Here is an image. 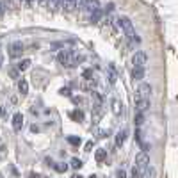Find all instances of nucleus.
Instances as JSON below:
<instances>
[{"instance_id":"f257e3e1","label":"nucleus","mask_w":178,"mask_h":178,"mask_svg":"<svg viewBox=\"0 0 178 178\" xmlns=\"http://www.w3.org/2000/svg\"><path fill=\"white\" fill-rule=\"evenodd\" d=\"M116 23L119 25V29L125 32V36H127V39H128V41H132V43H141V37L135 34L134 25H132V22H130L127 16H119V18L116 20Z\"/></svg>"},{"instance_id":"f03ea898","label":"nucleus","mask_w":178,"mask_h":178,"mask_svg":"<svg viewBox=\"0 0 178 178\" xmlns=\"http://www.w3.org/2000/svg\"><path fill=\"white\" fill-rule=\"evenodd\" d=\"M135 166L139 167V169H142V171L150 166V155H148L144 150H141L139 153L135 155Z\"/></svg>"},{"instance_id":"7ed1b4c3","label":"nucleus","mask_w":178,"mask_h":178,"mask_svg":"<svg viewBox=\"0 0 178 178\" xmlns=\"http://www.w3.org/2000/svg\"><path fill=\"white\" fill-rule=\"evenodd\" d=\"M148 62V55L146 52H142V50H137L134 54V57H132V64H134V68H144V64Z\"/></svg>"},{"instance_id":"20e7f679","label":"nucleus","mask_w":178,"mask_h":178,"mask_svg":"<svg viewBox=\"0 0 178 178\" xmlns=\"http://www.w3.org/2000/svg\"><path fill=\"white\" fill-rule=\"evenodd\" d=\"M71 57H73V50H62L57 55V61L62 66H71Z\"/></svg>"},{"instance_id":"39448f33","label":"nucleus","mask_w":178,"mask_h":178,"mask_svg":"<svg viewBox=\"0 0 178 178\" xmlns=\"http://www.w3.org/2000/svg\"><path fill=\"white\" fill-rule=\"evenodd\" d=\"M23 43H20V41H14V43L9 45V57H12V59H16V57H20L22 54H23Z\"/></svg>"},{"instance_id":"423d86ee","label":"nucleus","mask_w":178,"mask_h":178,"mask_svg":"<svg viewBox=\"0 0 178 178\" xmlns=\"http://www.w3.org/2000/svg\"><path fill=\"white\" fill-rule=\"evenodd\" d=\"M134 103H135V107H137V111L142 112V111H146L148 107H150V98H142V96H139V94H135L134 96Z\"/></svg>"},{"instance_id":"0eeeda50","label":"nucleus","mask_w":178,"mask_h":178,"mask_svg":"<svg viewBox=\"0 0 178 178\" xmlns=\"http://www.w3.org/2000/svg\"><path fill=\"white\" fill-rule=\"evenodd\" d=\"M135 94H139V96H142V98H150V94H152V86L146 84V82H141Z\"/></svg>"},{"instance_id":"6e6552de","label":"nucleus","mask_w":178,"mask_h":178,"mask_svg":"<svg viewBox=\"0 0 178 178\" xmlns=\"http://www.w3.org/2000/svg\"><path fill=\"white\" fill-rule=\"evenodd\" d=\"M22 127H23V114H22V112H16V114L12 116V128H14V132H20Z\"/></svg>"},{"instance_id":"1a4fd4ad","label":"nucleus","mask_w":178,"mask_h":178,"mask_svg":"<svg viewBox=\"0 0 178 178\" xmlns=\"http://www.w3.org/2000/svg\"><path fill=\"white\" fill-rule=\"evenodd\" d=\"M61 9L66 12H71L77 9V0H62L61 2Z\"/></svg>"},{"instance_id":"9d476101","label":"nucleus","mask_w":178,"mask_h":178,"mask_svg":"<svg viewBox=\"0 0 178 178\" xmlns=\"http://www.w3.org/2000/svg\"><path fill=\"white\" fill-rule=\"evenodd\" d=\"M98 9H100V2H98V0H87V4H86V9H84V11H86V12H89V14H91V12L98 11Z\"/></svg>"},{"instance_id":"9b49d317","label":"nucleus","mask_w":178,"mask_h":178,"mask_svg":"<svg viewBox=\"0 0 178 178\" xmlns=\"http://www.w3.org/2000/svg\"><path fill=\"white\" fill-rule=\"evenodd\" d=\"M107 79H109V84L111 86H114L118 80V75H116V70H114V66H109L107 68Z\"/></svg>"},{"instance_id":"f8f14e48","label":"nucleus","mask_w":178,"mask_h":178,"mask_svg":"<svg viewBox=\"0 0 178 178\" xmlns=\"http://www.w3.org/2000/svg\"><path fill=\"white\" fill-rule=\"evenodd\" d=\"M18 91H20L22 96H25V94L29 93V82H27L25 79H20L18 80Z\"/></svg>"},{"instance_id":"ddd939ff","label":"nucleus","mask_w":178,"mask_h":178,"mask_svg":"<svg viewBox=\"0 0 178 178\" xmlns=\"http://www.w3.org/2000/svg\"><path fill=\"white\" fill-rule=\"evenodd\" d=\"M105 159H107V150H103V148L96 150V153H94V160H96L98 164H102V162H105Z\"/></svg>"},{"instance_id":"4468645a","label":"nucleus","mask_w":178,"mask_h":178,"mask_svg":"<svg viewBox=\"0 0 178 178\" xmlns=\"http://www.w3.org/2000/svg\"><path fill=\"white\" fill-rule=\"evenodd\" d=\"M132 79L141 82V80L144 79V68H134V70H132Z\"/></svg>"},{"instance_id":"2eb2a0df","label":"nucleus","mask_w":178,"mask_h":178,"mask_svg":"<svg viewBox=\"0 0 178 178\" xmlns=\"http://www.w3.org/2000/svg\"><path fill=\"white\" fill-rule=\"evenodd\" d=\"M121 112H123L121 102H119V100H112V114H114V116H119Z\"/></svg>"},{"instance_id":"dca6fc26","label":"nucleus","mask_w":178,"mask_h":178,"mask_svg":"<svg viewBox=\"0 0 178 178\" xmlns=\"http://www.w3.org/2000/svg\"><path fill=\"white\" fill-rule=\"evenodd\" d=\"M102 16H103V11L98 9V11H94V12L89 14V22H91V23H98L100 20H102Z\"/></svg>"},{"instance_id":"f3484780","label":"nucleus","mask_w":178,"mask_h":178,"mask_svg":"<svg viewBox=\"0 0 178 178\" xmlns=\"http://www.w3.org/2000/svg\"><path fill=\"white\" fill-rule=\"evenodd\" d=\"M127 134H128V132H127L125 128H123V130H119V132L116 134V144H118V146H121L123 142L127 141Z\"/></svg>"},{"instance_id":"a211bd4d","label":"nucleus","mask_w":178,"mask_h":178,"mask_svg":"<svg viewBox=\"0 0 178 178\" xmlns=\"http://www.w3.org/2000/svg\"><path fill=\"white\" fill-rule=\"evenodd\" d=\"M16 68H18L22 73H23V71H27V70L31 68V59H22V61L16 64Z\"/></svg>"},{"instance_id":"6ab92c4d","label":"nucleus","mask_w":178,"mask_h":178,"mask_svg":"<svg viewBox=\"0 0 178 178\" xmlns=\"http://www.w3.org/2000/svg\"><path fill=\"white\" fill-rule=\"evenodd\" d=\"M61 2H62V0H48L46 7L52 9V11H57V9H61Z\"/></svg>"},{"instance_id":"aec40b11","label":"nucleus","mask_w":178,"mask_h":178,"mask_svg":"<svg viewBox=\"0 0 178 178\" xmlns=\"http://www.w3.org/2000/svg\"><path fill=\"white\" fill-rule=\"evenodd\" d=\"M9 77H11V79H22V71H20L18 68L14 66V68H11V70H9Z\"/></svg>"},{"instance_id":"412c9836","label":"nucleus","mask_w":178,"mask_h":178,"mask_svg":"<svg viewBox=\"0 0 178 178\" xmlns=\"http://www.w3.org/2000/svg\"><path fill=\"white\" fill-rule=\"evenodd\" d=\"M71 118L77 119V121H82V119H84V112L79 111V109H75V111H71Z\"/></svg>"},{"instance_id":"4be33fe9","label":"nucleus","mask_w":178,"mask_h":178,"mask_svg":"<svg viewBox=\"0 0 178 178\" xmlns=\"http://www.w3.org/2000/svg\"><path fill=\"white\" fill-rule=\"evenodd\" d=\"M70 166L73 167V169H80V167H82V160H80V159H71Z\"/></svg>"},{"instance_id":"5701e85b","label":"nucleus","mask_w":178,"mask_h":178,"mask_svg":"<svg viewBox=\"0 0 178 178\" xmlns=\"http://www.w3.org/2000/svg\"><path fill=\"white\" fill-rule=\"evenodd\" d=\"M132 178H142V169L134 166V169H132Z\"/></svg>"},{"instance_id":"b1692460","label":"nucleus","mask_w":178,"mask_h":178,"mask_svg":"<svg viewBox=\"0 0 178 178\" xmlns=\"http://www.w3.org/2000/svg\"><path fill=\"white\" fill-rule=\"evenodd\" d=\"M142 123H144V114H142V112H137V116H135V125L141 127Z\"/></svg>"},{"instance_id":"393cba45","label":"nucleus","mask_w":178,"mask_h":178,"mask_svg":"<svg viewBox=\"0 0 178 178\" xmlns=\"http://www.w3.org/2000/svg\"><path fill=\"white\" fill-rule=\"evenodd\" d=\"M68 142L71 144V146H80V137H68Z\"/></svg>"},{"instance_id":"a878e982","label":"nucleus","mask_w":178,"mask_h":178,"mask_svg":"<svg viewBox=\"0 0 178 178\" xmlns=\"http://www.w3.org/2000/svg\"><path fill=\"white\" fill-rule=\"evenodd\" d=\"M82 77H84V80H93L94 79V77H93V70H84Z\"/></svg>"},{"instance_id":"bb28decb","label":"nucleus","mask_w":178,"mask_h":178,"mask_svg":"<svg viewBox=\"0 0 178 178\" xmlns=\"http://www.w3.org/2000/svg\"><path fill=\"white\" fill-rule=\"evenodd\" d=\"M59 94H61V96H71V91H70V87H61V89H59Z\"/></svg>"},{"instance_id":"cd10ccee","label":"nucleus","mask_w":178,"mask_h":178,"mask_svg":"<svg viewBox=\"0 0 178 178\" xmlns=\"http://www.w3.org/2000/svg\"><path fill=\"white\" fill-rule=\"evenodd\" d=\"M114 7H116V6H114V4H112V2H109V4H107V6H105L103 12H105V14H111V12L114 11Z\"/></svg>"},{"instance_id":"c85d7f7f","label":"nucleus","mask_w":178,"mask_h":178,"mask_svg":"<svg viewBox=\"0 0 178 178\" xmlns=\"http://www.w3.org/2000/svg\"><path fill=\"white\" fill-rule=\"evenodd\" d=\"M0 116L7 118V109H6V103H4V102H0Z\"/></svg>"},{"instance_id":"c756f323","label":"nucleus","mask_w":178,"mask_h":178,"mask_svg":"<svg viewBox=\"0 0 178 178\" xmlns=\"http://www.w3.org/2000/svg\"><path fill=\"white\" fill-rule=\"evenodd\" d=\"M7 9H9V6H7L4 0H2V2H0V16H4V12H6Z\"/></svg>"},{"instance_id":"7c9ffc66","label":"nucleus","mask_w":178,"mask_h":178,"mask_svg":"<svg viewBox=\"0 0 178 178\" xmlns=\"http://www.w3.org/2000/svg\"><path fill=\"white\" fill-rule=\"evenodd\" d=\"M54 167H55V171H59V173H64L68 169L66 164H57V166H54Z\"/></svg>"},{"instance_id":"2f4dec72","label":"nucleus","mask_w":178,"mask_h":178,"mask_svg":"<svg viewBox=\"0 0 178 178\" xmlns=\"http://www.w3.org/2000/svg\"><path fill=\"white\" fill-rule=\"evenodd\" d=\"M86 4H87V0H77V7H79V9H82V11L86 9Z\"/></svg>"},{"instance_id":"473e14b6","label":"nucleus","mask_w":178,"mask_h":178,"mask_svg":"<svg viewBox=\"0 0 178 178\" xmlns=\"http://www.w3.org/2000/svg\"><path fill=\"white\" fill-rule=\"evenodd\" d=\"M116 178H127V173L123 171V169H118V173H116Z\"/></svg>"},{"instance_id":"72a5a7b5","label":"nucleus","mask_w":178,"mask_h":178,"mask_svg":"<svg viewBox=\"0 0 178 178\" xmlns=\"http://www.w3.org/2000/svg\"><path fill=\"white\" fill-rule=\"evenodd\" d=\"M73 102H75V103H84V98H80V96H73Z\"/></svg>"},{"instance_id":"f704fd0d","label":"nucleus","mask_w":178,"mask_h":178,"mask_svg":"<svg viewBox=\"0 0 178 178\" xmlns=\"http://www.w3.org/2000/svg\"><path fill=\"white\" fill-rule=\"evenodd\" d=\"M91 148H93V141L86 142V152H91Z\"/></svg>"},{"instance_id":"c9c22d12","label":"nucleus","mask_w":178,"mask_h":178,"mask_svg":"<svg viewBox=\"0 0 178 178\" xmlns=\"http://www.w3.org/2000/svg\"><path fill=\"white\" fill-rule=\"evenodd\" d=\"M29 178H41V175H37V173H31V175H29Z\"/></svg>"},{"instance_id":"e433bc0d","label":"nucleus","mask_w":178,"mask_h":178,"mask_svg":"<svg viewBox=\"0 0 178 178\" xmlns=\"http://www.w3.org/2000/svg\"><path fill=\"white\" fill-rule=\"evenodd\" d=\"M37 4H41V6H46V4H48V0H36Z\"/></svg>"},{"instance_id":"4c0bfd02","label":"nucleus","mask_w":178,"mask_h":178,"mask_svg":"<svg viewBox=\"0 0 178 178\" xmlns=\"http://www.w3.org/2000/svg\"><path fill=\"white\" fill-rule=\"evenodd\" d=\"M71 178H84V176H80V175H73Z\"/></svg>"},{"instance_id":"58836bf2","label":"nucleus","mask_w":178,"mask_h":178,"mask_svg":"<svg viewBox=\"0 0 178 178\" xmlns=\"http://www.w3.org/2000/svg\"><path fill=\"white\" fill-rule=\"evenodd\" d=\"M0 68H2V55H0Z\"/></svg>"}]
</instances>
